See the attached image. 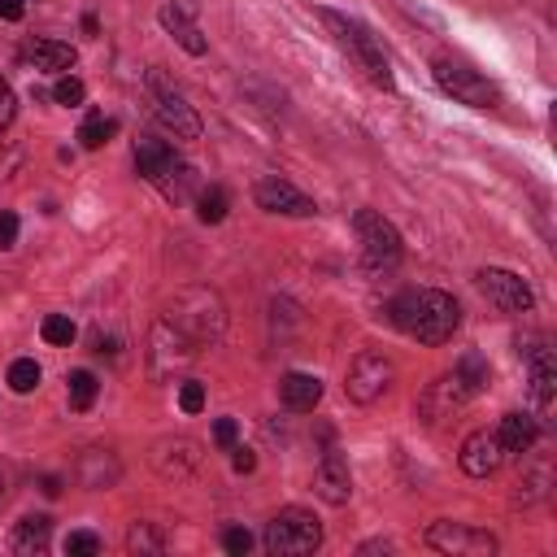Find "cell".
<instances>
[{
	"instance_id": "1",
	"label": "cell",
	"mask_w": 557,
	"mask_h": 557,
	"mask_svg": "<svg viewBox=\"0 0 557 557\" xmlns=\"http://www.w3.org/2000/svg\"><path fill=\"white\" fill-rule=\"evenodd\" d=\"M387 318L422 344H444L461 326V305L440 287H409L387 305Z\"/></svg>"
},
{
	"instance_id": "2",
	"label": "cell",
	"mask_w": 557,
	"mask_h": 557,
	"mask_svg": "<svg viewBox=\"0 0 557 557\" xmlns=\"http://www.w3.org/2000/svg\"><path fill=\"white\" fill-rule=\"evenodd\" d=\"M318 22L331 30V39L379 83V87H392V65H387V52L379 44V35H370V26H361L357 17L348 13H335V9H318Z\"/></svg>"
},
{
	"instance_id": "3",
	"label": "cell",
	"mask_w": 557,
	"mask_h": 557,
	"mask_svg": "<svg viewBox=\"0 0 557 557\" xmlns=\"http://www.w3.org/2000/svg\"><path fill=\"white\" fill-rule=\"evenodd\" d=\"M191 344H213L226 331V305L213 287H183L165 313Z\"/></svg>"
},
{
	"instance_id": "4",
	"label": "cell",
	"mask_w": 557,
	"mask_h": 557,
	"mask_svg": "<svg viewBox=\"0 0 557 557\" xmlns=\"http://www.w3.org/2000/svg\"><path fill=\"white\" fill-rule=\"evenodd\" d=\"M261 544L274 553V557H300V553H313L322 544V522L300 509V505H287L278 509L270 522H265V535Z\"/></svg>"
},
{
	"instance_id": "5",
	"label": "cell",
	"mask_w": 557,
	"mask_h": 557,
	"mask_svg": "<svg viewBox=\"0 0 557 557\" xmlns=\"http://www.w3.org/2000/svg\"><path fill=\"white\" fill-rule=\"evenodd\" d=\"M352 231H357V239H361V257H366L370 270H392V265L400 261V252H405L400 231H396L383 213L357 209V213H352Z\"/></svg>"
},
{
	"instance_id": "6",
	"label": "cell",
	"mask_w": 557,
	"mask_h": 557,
	"mask_svg": "<svg viewBox=\"0 0 557 557\" xmlns=\"http://www.w3.org/2000/svg\"><path fill=\"white\" fill-rule=\"evenodd\" d=\"M435 83L453 96V100H461V104H470V109H492L496 100H500V91L474 70V65H466V61H457V57H435Z\"/></svg>"
},
{
	"instance_id": "7",
	"label": "cell",
	"mask_w": 557,
	"mask_h": 557,
	"mask_svg": "<svg viewBox=\"0 0 557 557\" xmlns=\"http://www.w3.org/2000/svg\"><path fill=\"white\" fill-rule=\"evenodd\" d=\"M148 91H152V109H157L161 126L174 131V139H200V117H196V109L183 100V91H178L161 70L148 74Z\"/></svg>"
},
{
	"instance_id": "8",
	"label": "cell",
	"mask_w": 557,
	"mask_h": 557,
	"mask_svg": "<svg viewBox=\"0 0 557 557\" xmlns=\"http://www.w3.org/2000/svg\"><path fill=\"white\" fill-rule=\"evenodd\" d=\"M426 544L435 553H448V557H492L496 553V535L492 531H479L470 522H448V518L426 527Z\"/></svg>"
},
{
	"instance_id": "9",
	"label": "cell",
	"mask_w": 557,
	"mask_h": 557,
	"mask_svg": "<svg viewBox=\"0 0 557 557\" xmlns=\"http://www.w3.org/2000/svg\"><path fill=\"white\" fill-rule=\"evenodd\" d=\"M392 383H396V366H392L383 352H357L352 366H348L344 392H348V400H357V405H374Z\"/></svg>"
},
{
	"instance_id": "10",
	"label": "cell",
	"mask_w": 557,
	"mask_h": 557,
	"mask_svg": "<svg viewBox=\"0 0 557 557\" xmlns=\"http://www.w3.org/2000/svg\"><path fill=\"white\" fill-rule=\"evenodd\" d=\"M474 287H479L496 309H505V313H527V309L535 305L531 283H527L522 274H513V270H500V265H483V270L474 274Z\"/></svg>"
},
{
	"instance_id": "11",
	"label": "cell",
	"mask_w": 557,
	"mask_h": 557,
	"mask_svg": "<svg viewBox=\"0 0 557 557\" xmlns=\"http://www.w3.org/2000/svg\"><path fill=\"white\" fill-rule=\"evenodd\" d=\"M196 348H200V344H191L170 318H161V322L152 326V335H148V366H152L157 379H170L174 370H183V366L196 357Z\"/></svg>"
},
{
	"instance_id": "12",
	"label": "cell",
	"mask_w": 557,
	"mask_h": 557,
	"mask_svg": "<svg viewBox=\"0 0 557 557\" xmlns=\"http://www.w3.org/2000/svg\"><path fill=\"white\" fill-rule=\"evenodd\" d=\"M252 200H257V209H265V213H283V218H313V213H318V205H313L296 183H287L283 174H265V178H257Z\"/></svg>"
},
{
	"instance_id": "13",
	"label": "cell",
	"mask_w": 557,
	"mask_h": 557,
	"mask_svg": "<svg viewBox=\"0 0 557 557\" xmlns=\"http://www.w3.org/2000/svg\"><path fill=\"white\" fill-rule=\"evenodd\" d=\"M457 461H461V470H466L470 479H487V474H496V470H500L505 448H500L496 431H470V435L461 440Z\"/></svg>"
},
{
	"instance_id": "14",
	"label": "cell",
	"mask_w": 557,
	"mask_h": 557,
	"mask_svg": "<svg viewBox=\"0 0 557 557\" xmlns=\"http://www.w3.org/2000/svg\"><path fill=\"white\" fill-rule=\"evenodd\" d=\"M466 400H470V392L457 383V374H440V379L426 383V392L418 396V413H422L426 422H440V418H453Z\"/></svg>"
},
{
	"instance_id": "15",
	"label": "cell",
	"mask_w": 557,
	"mask_h": 557,
	"mask_svg": "<svg viewBox=\"0 0 557 557\" xmlns=\"http://www.w3.org/2000/svg\"><path fill=\"white\" fill-rule=\"evenodd\" d=\"M152 466H157V474H165V479H187V474L200 466V444L187 440V435L157 440V444H152Z\"/></svg>"
},
{
	"instance_id": "16",
	"label": "cell",
	"mask_w": 557,
	"mask_h": 557,
	"mask_svg": "<svg viewBox=\"0 0 557 557\" xmlns=\"http://www.w3.org/2000/svg\"><path fill=\"white\" fill-rule=\"evenodd\" d=\"M313 492H318L326 505H348V496H352V474H348V461H344L335 448L322 453V461H318V470H313Z\"/></svg>"
},
{
	"instance_id": "17",
	"label": "cell",
	"mask_w": 557,
	"mask_h": 557,
	"mask_svg": "<svg viewBox=\"0 0 557 557\" xmlns=\"http://www.w3.org/2000/svg\"><path fill=\"white\" fill-rule=\"evenodd\" d=\"M74 479H78L83 487L100 492V487H113V483L122 479V466H117V457H113L109 448H83L78 461H74Z\"/></svg>"
},
{
	"instance_id": "18",
	"label": "cell",
	"mask_w": 557,
	"mask_h": 557,
	"mask_svg": "<svg viewBox=\"0 0 557 557\" xmlns=\"http://www.w3.org/2000/svg\"><path fill=\"white\" fill-rule=\"evenodd\" d=\"M531 352V396H535V409L540 413H553V396H557V361L553 352L540 344V348H527Z\"/></svg>"
},
{
	"instance_id": "19",
	"label": "cell",
	"mask_w": 557,
	"mask_h": 557,
	"mask_svg": "<svg viewBox=\"0 0 557 557\" xmlns=\"http://www.w3.org/2000/svg\"><path fill=\"white\" fill-rule=\"evenodd\" d=\"M278 396H283L287 409L309 413V409L322 400V379H318V374H305V370H292V374L278 379Z\"/></svg>"
},
{
	"instance_id": "20",
	"label": "cell",
	"mask_w": 557,
	"mask_h": 557,
	"mask_svg": "<svg viewBox=\"0 0 557 557\" xmlns=\"http://www.w3.org/2000/svg\"><path fill=\"white\" fill-rule=\"evenodd\" d=\"M157 22L183 44V52H191V57H205V48H209V39L200 35V26L187 17V9H178V4H161V13H157Z\"/></svg>"
},
{
	"instance_id": "21",
	"label": "cell",
	"mask_w": 557,
	"mask_h": 557,
	"mask_svg": "<svg viewBox=\"0 0 557 557\" xmlns=\"http://www.w3.org/2000/svg\"><path fill=\"white\" fill-rule=\"evenodd\" d=\"M48 540H52V518H48V513H26V518L13 527L9 548L22 553V557H35V553L48 548Z\"/></svg>"
},
{
	"instance_id": "22",
	"label": "cell",
	"mask_w": 557,
	"mask_h": 557,
	"mask_svg": "<svg viewBox=\"0 0 557 557\" xmlns=\"http://www.w3.org/2000/svg\"><path fill=\"white\" fill-rule=\"evenodd\" d=\"M496 440H500L505 453H531V444L540 440V422H535L531 413H518V409H513V413L500 418Z\"/></svg>"
},
{
	"instance_id": "23",
	"label": "cell",
	"mask_w": 557,
	"mask_h": 557,
	"mask_svg": "<svg viewBox=\"0 0 557 557\" xmlns=\"http://www.w3.org/2000/svg\"><path fill=\"white\" fill-rule=\"evenodd\" d=\"M174 161H178V152H174L165 139H148V135L135 139V165H139V174H144L148 183H157Z\"/></svg>"
},
{
	"instance_id": "24",
	"label": "cell",
	"mask_w": 557,
	"mask_h": 557,
	"mask_svg": "<svg viewBox=\"0 0 557 557\" xmlns=\"http://www.w3.org/2000/svg\"><path fill=\"white\" fill-rule=\"evenodd\" d=\"M152 187H157V191H161L170 205H183V200H191V191H196V170H191V165L178 157V161H174V165H170V170H165V174H161Z\"/></svg>"
},
{
	"instance_id": "25",
	"label": "cell",
	"mask_w": 557,
	"mask_h": 557,
	"mask_svg": "<svg viewBox=\"0 0 557 557\" xmlns=\"http://www.w3.org/2000/svg\"><path fill=\"white\" fill-rule=\"evenodd\" d=\"M453 374H457V383H461L470 396H479V392L487 387V379H492V366H487L483 352H461L457 366H453Z\"/></svg>"
},
{
	"instance_id": "26",
	"label": "cell",
	"mask_w": 557,
	"mask_h": 557,
	"mask_svg": "<svg viewBox=\"0 0 557 557\" xmlns=\"http://www.w3.org/2000/svg\"><path fill=\"white\" fill-rule=\"evenodd\" d=\"M226 209H231V191L226 187H218V183H209V187H200L196 191V218L200 222H222L226 218Z\"/></svg>"
},
{
	"instance_id": "27",
	"label": "cell",
	"mask_w": 557,
	"mask_h": 557,
	"mask_svg": "<svg viewBox=\"0 0 557 557\" xmlns=\"http://www.w3.org/2000/svg\"><path fill=\"white\" fill-rule=\"evenodd\" d=\"M30 57H35L44 70H70L78 52H74L70 44H61V39H35V44H30Z\"/></svg>"
},
{
	"instance_id": "28",
	"label": "cell",
	"mask_w": 557,
	"mask_h": 557,
	"mask_svg": "<svg viewBox=\"0 0 557 557\" xmlns=\"http://www.w3.org/2000/svg\"><path fill=\"white\" fill-rule=\"evenodd\" d=\"M96 392H100V383H96L91 370H70V374H65L70 409H91V405H96Z\"/></svg>"
},
{
	"instance_id": "29",
	"label": "cell",
	"mask_w": 557,
	"mask_h": 557,
	"mask_svg": "<svg viewBox=\"0 0 557 557\" xmlns=\"http://www.w3.org/2000/svg\"><path fill=\"white\" fill-rule=\"evenodd\" d=\"M126 548L131 553H165V535L152 527V522H135L126 531Z\"/></svg>"
},
{
	"instance_id": "30",
	"label": "cell",
	"mask_w": 557,
	"mask_h": 557,
	"mask_svg": "<svg viewBox=\"0 0 557 557\" xmlns=\"http://www.w3.org/2000/svg\"><path fill=\"white\" fill-rule=\"evenodd\" d=\"M113 135H117V122H113V117H100V113H96V117H87V122L78 126L83 148H104Z\"/></svg>"
},
{
	"instance_id": "31",
	"label": "cell",
	"mask_w": 557,
	"mask_h": 557,
	"mask_svg": "<svg viewBox=\"0 0 557 557\" xmlns=\"http://www.w3.org/2000/svg\"><path fill=\"white\" fill-rule=\"evenodd\" d=\"M9 387H13L17 396L35 392V387H39V361H35V357H17V361L9 366Z\"/></svg>"
},
{
	"instance_id": "32",
	"label": "cell",
	"mask_w": 557,
	"mask_h": 557,
	"mask_svg": "<svg viewBox=\"0 0 557 557\" xmlns=\"http://www.w3.org/2000/svg\"><path fill=\"white\" fill-rule=\"evenodd\" d=\"M39 331H44V339H48V344H61V348H65V344H74V335H78V331H74V322H70L65 313H48Z\"/></svg>"
},
{
	"instance_id": "33",
	"label": "cell",
	"mask_w": 557,
	"mask_h": 557,
	"mask_svg": "<svg viewBox=\"0 0 557 557\" xmlns=\"http://www.w3.org/2000/svg\"><path fill=\"white\" fill-rule=\"evenodd\" d=\"M83 96H87V87H83V78H74V74L57 78V87H52V100H57V104H83Z\"/></svg>"
},
{
	"instance_id": "34",
	"label": "cell",
	"mask_w": 557,
	"mask_h": 557,
	"mask_svg": "<svg viewBox=\"0 0 557 557\" xmlns=\"http://www.w3.org/2000/svg\"><path fill=\"white\" fill-rule=\"evenodd\" d=\"M65 553H70V557H96V553H100V535H91V531H70V535H65Z\"/></svg>"
},
{
	"instance_id": "35",
	"label": "cell",
	"mask_w": 557,
	"mask_h": 557,
	"mask_svg": "<svg viewBox=\"0 0 557 557\" xmlns=\"http://www.w3.org/2000/svg\"><path fill=\"white\" fill-rule=\"evenodd\" d=\"M178 405H183V413H200V409H205V387H200L196 379H187V383L178 387Z\"/></svg>"
},
{
	"instance_id": "36",
	"label": "cell",
	"mask_w": 557,
	"mask_h": 557,
	"mask_svg": "<svg viewBox=\"0 0 557 557\" xmlns=\"http://www.w3.org/2000/svg\"><path fill=\"white\" fill-rule=\"evenodd\" d=\"M222 548H226L231 557H244V553L252 548V535H248L244 527H226V531H222Z\"/></svg>"
},
{
	"instance_id": "37",
	"label": "cell",
	"mask_w": 557,
	"mask_h": 557,
	"mask_svg": "<svg viewBox=\"0 0 557 557\" xmlns=\"http://www.w3.org/2000/svg\"><path fill=\"white\" fill-rule=\"evenodd\" d=\"M235 435H239L235 418H218V422H213V440H218V448H235Z\"/></svg>"
},
{
	"instance_id": "38",
	"label": "cell",
	"mask_w": 557,
	"mask_h": 557,
	"mask_svg": "<svg viewBox=\"0 0 557 557\" xmlns=\"http://www.w3.org/2000/svg\"><path fill=\"white\" fill-rule=\"evenodd\" d=\"M13 113H17V96H13V87L0 78V131L13 122Z\"/></svg>"
},
{
	"instance_id": "39",
	"label": "cell",
	"mask_w": 557,
	"mask_h": 557,
	"mask_svg": "<svg viewBox=\"0 0 557 557\" xmlns=\"http://www.w3.org/2000/svg\"><path fill=\"white\" fill-rule=\"evenodd\" d=\"M13 239H17V213L0 209V248H13Z\"/></svg>"
},
{
	"instance_id": "40",
	"label": "cell",
	"mask_w": 557,
	"mask_h": 557,
	"mask_svg": "<svg viewBox=\"0 0 557 557\" xmlns=\"http://www.w3.org/2000/svg\"><path fill=\"white\" fill-rule=\"evenodd\" d=\"M231 466H235L239 474H248V470H257V453H252V448H231Z\"/></svg>"
},
{
	"instance_id": "41",
	"label": "cell",
	"mask_w": 557,
	"mask_h": 557,
	"mask_svg": "<svg viewBox=\"0 0 557 557\" xmlns=\"http://www.w3.org/2000/svg\"><path fill=\"white\" fill-rule=\"evenodd\" d=\"M22 13H26V4H22V0H0V17H4V22H17Z\"/></svg>"
},
{
	"instance_id": "42",
	"label": "cell",
	"mask_w": 557,
	"mask_h": 557,
	"mask_svg": "<svg viewBox=\"0 0 557 557\" xmlns=\"http://www.w3.org/2000/svg\"><path fill=\"white\" fill-rule=\"evenodd\" d=\"M39 492H44V496H61V479H57V474H44Z\"/></svg>"
},
{
	"instance_id": "43",
	"label": "cell",
	"mask_w": 557,
	"mask_h": 557,
	"mask_svg": "<svg viewBox=\"0 0 557 557\" xmlns=\"http://www.w3.org/2000/svg\"><path fill=\"white\" fill-rule=\"evenodd\" d=\"M392 544L387 540H370V544H361V553H387Z\"/></svg>"
},
{
	"instance_id": "44",
	"label": "cell",
	"mask_w": 557,
	"mask_h": 557,
	"mask_svg": "<svg viewBox=\"0 0 557 557\" xmlns=\"http://www.w3.org/2000/svg\"><path fill=\"white\" fill-rule=\"evenodd\" d=\"M0 500H4V474H0Z\"/></svg>"
}]
</instances>
